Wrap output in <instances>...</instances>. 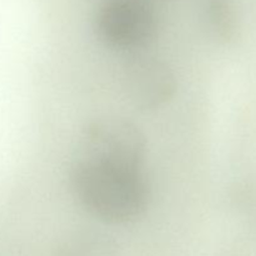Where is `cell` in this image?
Returning a JSON list of instances; mask_svg holds the SVG:
<instances>
[{
	"label": "cell",
	"mask_w": 256,
	"mask_h": 256,
	"mask_svg": "<svg viewBox=\"0 0 256 256\" xmlns=\"http://www.w3.org/2000/svg\"><path fill=\"white\" fill-rule=\"evenodd\" d=\"M70 185L86 212L110 224L132 222L149 205L150 188L142 170L75 160Z\"/></svg>",
	"instance_id": "6da1fadb"
},
{
	"label": "cell",
	"mask_w": 256,
	"mask_h": 256,
	"mask_svg": "<svg viewBox=\"0 0 256 256\" xmlns=\"http://www.w3.org/2000/svg\"><path fill=\"white\" fill-rule=\"evenodd\" d=\"M146 138L136 124L115 115L90 120L79 135L76 160L142 170Z\"/></svg>",
	"instance_id": "7a4b0ae2"
},
{
	"label": "cell",
	"mask_w": 256,
	"mask_h": 256,
	"mask_svg": "<svg viewBox=\"0 0 256 256\" xmlns=\"http://www.w3.org/2000/svg\"><path fill=\"white\" fill-rule=\"evenodd\" d=\"M94 25L106 46L135 52L155 36L156 10L152 0H102L95 12Z\"/></svg>",
	"instance_id": "3957f363"
},
{
	"label": "cell",
	"mask_w": 256,
	"mask_h": 256,
	"mask_svg": "<svg viewBox=\"0 0 256 256\" xmlns=\"http://www.w3.org/2000/svg\"><path fill=\"white\" fill-rule=\"evenodd\" d=\"M176 76L165 60L135 54L122 69V88L130 102L144 112L164 106L176 92Z\"/></svg>",
	"instance_id": "277c9868"
},
{
	"label": "cell",
	"mask_w": 256,
	"mask_h": 256,
	"mask_svg": "<svg viewBox=\"0 0 256 256\" xmlns=\"http://www.w3.org/2000/svg\"><path fill=\"white\" fill-rule=\"evenodd\" d=\"M54 256H119V245L106 232L78 229L58 242Z\"/></svg>",
	"instance_id": "5b68a950"
},
{
	"label": "cell",
	"mask_w": 256,
	"mask_h": 256,
	"mask_svg": "<svg viewBox=\"0 0 256 256\" xmlns=\"http://www.w3.org/2000/svg\"><path fill=\"white\" fill-rule=\"evenodd\" d=\"M206 22L216 36L229 40L235 32V12L230 0H208L205 8Z\"/></svg>",
	"instance_id": "8992f818"
}]
</instances>
